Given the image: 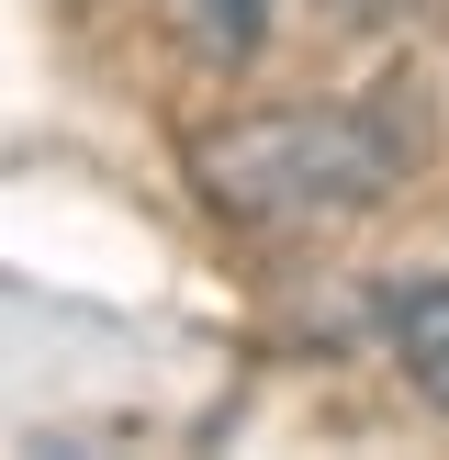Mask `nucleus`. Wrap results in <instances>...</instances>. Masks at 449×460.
<instances>
[{
  "label": "nucleus",
  "mask_w": 449,
  "mask_h": 460,
  "mask_svg": "<svg viewBox=\"0 0 449 460\" xmlns=\"http://www.w3.org/2000/svg\"><path fill=\"white\" fill-rule=\"evenodd\" d=\"M202 180H214L236 214H359V202L393 180V135L359 124V112H259L224 146H202Z\"/></svg>",
  "instance_id": "f257e3e1"
},
{
  "label": "nucleus",
  "mask_w": 449,
  "mask_h": 460,
  "mask_svg": "<svg viewBox=\"0 0 449 460\" xmlns=\"http://www.w3.org/2000/svg\"><path fill=\"white\" fill-rule=\"evenodd\" d=\"M382 349L404 359V382H416L427 404H449V270H416V281L382 292Z\"/></svg>",
  "instance_id": "f03ea898"
},
{
  "label": "nucleus",
  "mask_w": 449,
  "mask_h": 460,
  "mask_svg": "<svg viewBox=\"0 0 449 460\" xmlns=\"http://www.w3.org/2000/svg\"><path fill=\"white\" fill-rule=\"evenodd\" d=\"M191 45H202V57H224V67H236L247 45H259V0H191Z\"/></svg>",
  "instance_id": "7ed1b4c3"
},
{
  "label": "nucleus",
  "mask_w": 449,
  "mask_h": 460,
  "mask_svg": "<svg viewBox=\"0 0 449 460\" xmlns=\"http://www.w3.org/2000/svg\"><path fill=\"white\" fill-rule=\"evenodd\" d=\"M326 12H337V22H404L416 0H326Z\"/></svg>",
  "instance_id": "20e7f679"
}]
</instances>
